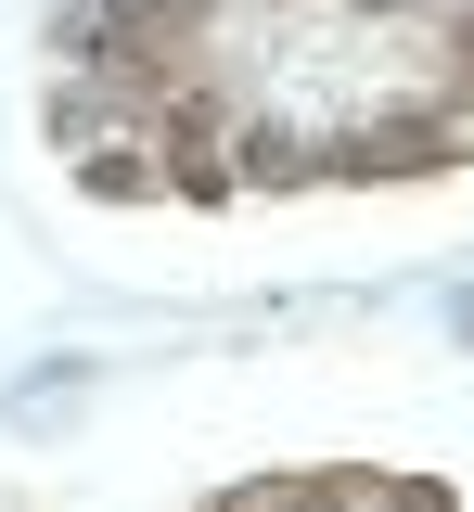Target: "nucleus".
Returning <instances> with one entry per match:
<instances>
[{"label":"nucleus","mask_w":474,"mask_h":512,"mask_svg":"<svg viewBox=\"0 0 474 512\" xmlns=\"http://www.w3.org/2000/svg\"><path fill=\"white\" fill-rule=\"evenodd\" d=\"M65 180L90 192V205H167V154H154V128H103L90 154H65Z\"/></svg>","instance_id":"f257e3e1"},{"label":"nucleus","mask_w":474,"mask_h":512,"mask_svg":"<svg viewBox=\"0 0 474 512\" xmlns=\"http://www.w3.org/2000/svg\"><path fill=\"white\" fill-rule=\"evenodd\" d=\"M436 90L474 103V0H436Z\"/></svg>","instance_id":"f03ea898"},{"label":"nucleus","mask_w":474,"mask_h":512,"mask_svg":"<svg viewBox=\"0 0 474 512\" xmlns=\"http://www.w3.org/2000/svg\"><path fill=\"white\" fill-rule=\"evenodd\" d=\"M449 333H462V346H474V282H462V295H449Z\"/></svg>","instance_id":"7ed1b4c3"}]
</instances>
